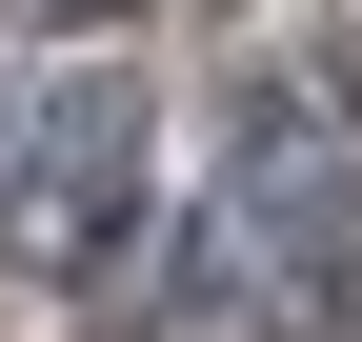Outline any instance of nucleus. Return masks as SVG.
Instances as JSON below:
<instances>
[{"instance_id": "1", "label": "nucleus", "mask_w": 362, "mask_h": 342, "mask_svg": "<svg viewBox=\"0 0 362 342\" xmlns=\"http://www.w3.org/2000/svg\"><path fill=\"white\" fill-rule=\"evenodd\" d=\"M181 322L202 342H362V141L322 101L262 81L202 161V222H181Z\"/></svg>"}, {"instance_id": "2", "label": "nucleus", "mask_w": 362, "mask_h": 342, "mask_svg": "<svg viewBox=\"0 0 362 342\" xmlns=\"http://www.w3.org/2000/svg\"><path fill=\"white\" fill-rule=\"evenodd\" d=\"M141 201H161V101L141 81H40L21 161H0V262H21L40 302H101L121 242H141Z\"/></svg>"}, {"instance_id": "3", "label": "nucleus", "mask_w": 362, "mask_h": 342, "mask_svg": "<svg viewBox=\"0 0 362 342\" xmlns=\"http://www.w3.org/2000/svg\"><path fill=\"white\" fill-rule=\"evenodd\" d=\"M21 40H101V20H141V0H0Z\"/></svg>"}, {"instance_id": "4", "label": "nucleus", "mask_w": 362, "mask_h": 342, "mask_svg": "<svg viewBox=\"0 0 362 342\" xmlns=\"http://www.w3.org/2000/svg\"><path fill=\"white\" fill-rule=\"evenodd\" d=\"M0 161H21V101H0Z\"/></svg>"}]
</instances>
